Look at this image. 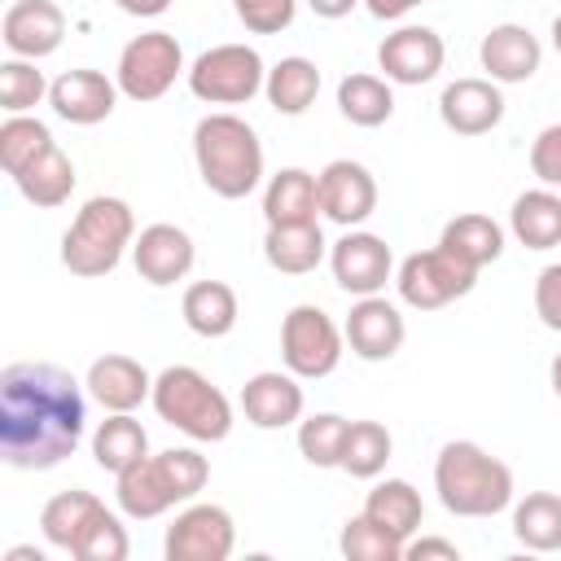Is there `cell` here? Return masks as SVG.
<instances>
[{"instance_id": "obj_1", "label": "cell", "mask_w": 561, "mask_h": 561, "mask_svg": "<svg viewBox=\"0 0 561 561\" xmlns=\"http://www.w3.org/2000/svg\"><path fill=\"white\" fill-rule=\"evenodd\" d=\"M83 425L88 403L66 368L18 359L0 373V460L9 469H57L83 443Z\"/></svg>"}, {"instance_id": "obj_2", "label": "cell", "mask_w": 561, "mask_h": 561, "mask_svg": "<svg viewBox=\"0 0 561 561\" xmlns=\"http://www.w3.org/2000/svg\"><path fill=\"white\" fill-rule=\"evenodd\" d=\"M434 491L451 517H495L513 504V469L473 438H451L434 456Z\"/></svg>"}, {"instance_id": "obj_3", "label": "cell", "mask_w": 561, "mask_h": 561, "mask_svg": "<svg viewBox=\"0 0 561 561\" xmlns=\"http://www.w3.org/2000/svg\"><path fill=\"white\" fill-rule=\"evenodd\" d=\"M193 162L215 197L241 202L263 180V140L237 114H206L193 127Z\"/></svg>"}, {"instance_id": "obj_4", "label": "cell", "mask_w": 561, "mask_h": 561, "mask_svg": "<svg viewBox=\"0 0 561 561\" xmlns=\"http://www.w3.org/2000/svg\"><path fill=\"white\" fill-rule=\"evenodd\" d=\"M206 478H210V465L197 447H167L123 469L114 478V500L131 522H149V517L171 513L175 504L197 500Z\"/></svg>"}, {"instance_id": "obj_5", "label": "cell", "mask_w": 561, "mask_h": 561, "mask_svg": "<svg viewBox=\"0 0 561 561\" xmlns=\"http://www.w3.org/2000/svg\"><path fill=\"white\" fill-rule=\"evenodd\" d=\"M136 241V215L123 197H88L79 206V215L70 219V228L61 232V267L70 276L96 280L110 276L123 254Z\"/></svg>"}, {"instance_id": "obj_6", "label": "cell", "mask_w": 561, "mask_h": 561, "mask_svg": "<svg viewBox=\"0 0 561 561\" xmlns=\"http://www.w3.org/2000/svg\"><path fill=\"white\" fill-rule=\"evenodd\" d=\"M158 421H167L171 430L188 434L193 443H224L232 430V403L228 394L197 373L193 364H171L153 377V394H149Z\"/></svg>"}, {"instance_id": "obj_7", "label": "cell", "mask_w": 561, "mask_h": 561, "mask_svg": "<svg viewBox=\"0 0 561 561\" xmlns=\"http://www.w3.org/2000/svg\"><path fill=\"white\" fill-rule=\"evenodd\" d=\"M267 83V66L250 44H215L188 66V92L206 105H250Z\"/></svg>"}, {"instance_id": "obj_8", "label": "cell", "mask_w": 561, "mask_h": 561, "mask_svg": "<svg viewBox=\"0 0 561 561\" xmlns=\"http://www.w3.org/2000/svg\"><path fill=\"white\" fill-rule=\"evenodd\" d=\"M180 75H188V70H184V48L171 31H145L136 39H127L118 53V66H114L118 92L136 105L167 96Z\"/></svg>"}, {"instance_id": "obj_9", "label": "cell", "mask_w": 561, "mask_h": 561, "mask_svg": "<svg viewBox=\"0 0 561 561\" xmlns=\"http://www.w3.org/2000/svg\"><path fill=\"white\" fill-rule=\"evenodd\" d=\"M342 346L346 333L333 324V316L316 302H298L289 307V316L280 320V359L294 377L302 381H320L342 364Z\"/></svg>"}, {"instance_id": "obj_10", "label": "cell", "mask_w": 561, "mask_h": 561, "mask_svg": "<svg viewBox=\"0 0 561 561\" xmlns=\"http://www.w3.org/2000/svg\"><path fill=\"white\" fill-rule=\"evenodd\" d=\"M478 285V272L465 267L460 259H451L443 245L434 250H416L394 267V289L408 307L416 311H438L456 298H465Z\"/></svg>"}, {"instance_id": "obj_11", "label": "cell", "mask_w": 561, "mask_h": 561, "mask_svg": "<svg viewBox=\"0 0 561 561\" xmlns=\"http://www.w3.org/2000/svg\"><path fill=\"white\" fill-rule=\"evenodd\" d=\"M232 548H237L232 513L219 504H193V500L175 513L162 539L167 561H228Z\"/></svg>"}, {"instance_id": "obj_12", "label": "cell", "mask_w": 561, "mask_h": 561, "mask_svg": "<svg viewBox=\"0 0 561 561\" xmlns=\"http://www.w3.org/2000/svg\"><path fill=\"white\" fill-rule=\"evenodd\" d=\"M329 272L337 280V289L368 298V294H381L386 280H394V254L377 232L346 228V237H337L329 245Z\"/></svg>"}, {"instance_id": "obj_13", "label": "cell", "mask_w": 561, "mask_h": 561, "mask_svg": "<svg viewBox=\"0 0 561 561\" xmlns=\"http://www.w3.org/2000/svg\"><path fill=\"white\" fill-rule=\"evenodd\" d=\"M443 57H447V48L434 26H399L377 44V70L403 88L430 83L443 70Z\"/></svg>"}, {"instance_id": "obj_14", "label": "cell", "mask_w": 561, "mask_h": 561, "mask_svg": "<svg viewBox=\"0 0 561 561\" xmlns=\"http://www.w3.org/2000/svg\"><path fill=\"white\" fill-rule=\"evenodd\" d=\"M316 184H320V215L333 219L337 228H359L377 210V180L355 158H333L316 175Z\"/></svg>"}, {"instance_id": "obj_15", "label": "cell", "mask_w": 561, "mask_h": 561, "mask_svg": "<svg viewBox=\"0 0 561 561\" xmlns=\"http://www.w3.org/2000/svg\"><path fill=\"white\" fill-rule=\"evenodd\" d=\"M0 39L9 48V57H53L66 39V13L53 0H13L0 18Z\"/></svg>"}, {"instance_id": "obj_16", "label": "cell", "mask_w": 561, "mask_h": 561, "mask_svg": "<svg viewBox=\"0 0 561 561\" xmlns=\"http://www.w3.org/2000/svg\"><path fill=\"white\" fill-rule=\"evenodd\" d=\"M342 333H346L351 355H359L368 364H381V359H394L399 355V346L408 337V324H403V316H399V307L390 298L368 294V298H355Z\"/></svg>"}, {"instance_id": "obj_17", "label": "cell", "mask_w": 561, "mask_h": 561, "mask_svg": "<svg viewBox=\"0 0 561 561\" xmlns=\"http://www.w3.org/2000/svg\"><path fill=\"white\" fill-rule=\"evenodd\" d=\"M118 96H123L118 83L105 79L101 70H88V66L66 70V75H57V79L48 83V105H53V114L66 118V123H75V127H96V123H105V118L114 114Z\"/></svg>"}, {"instance_id": "obj_18", "label": "cell", "mask_w": 561, "mask_h": 561, "mask_svg": "<svg viewBox=\"0 0 561 561\" xmlns=\"http://www.w3.org/2000/svg\"><path fill=\"white\" fill-rule=\"evenodd\" d=\"M193 237L175 224H149L136 232L131 241V263H136V276L149 280L153 289H167L175 280H184L193 272Z\"/></svg>"}, {"instance_id": "obj_19", "label": "cell", "mask_w": 561, "mask_h": 561, "mask_svg": "<svg viewBox=\"0 0 561 561\" xmlns=\"http://www.w3.org/2000/svg\"><path fill=\"white\" fill-rule=\"evenodd\" d=\"M438 118L456 136H486L504 118V92L495 79H451L438 96Z\"/></svg>"}, {"instance_id": "obj_20", "label": "cell", "mask_w": 561, "mask_h": 561, "mask_svg": "<svg viewBox=\"0 0 561 561\" xmlns=\"http://www.w3.org/2000/svg\"><path fill=\"white\" fill-rule=\"evenodd\" d=\"M298 381L302 377H294L289 368L285 373H276V368L254 373L241 386V412H245V421L254 430H285V425L302 421L307 399H302V386Z\"/></svg>"}, {"instance_id": "obj_21", "label": "cell", "mask_w": 561, "mask_h": 561, "mask_svg": "<svg viewBox=\"0 0 561 561\" xmlns=\"http://www.w3.org/2000/svg\"><path fill=\"white\" fill-rule=\"evenodd\" d=\"M83 386H88V394H92L105 412H136V408L153 394V377L145 373V364L131 359V355H118V351L92 359Z\"/></svg>"}, {"instance_id": "obj_22", "label": "cell", "mask_w": 561, "mask_h": 561, "mask_svg": "<svg viewBox=\"0 0 561 561\" xmlns=\"http://www.w3.org/2000/svg\"><path fill=\"white\" fill-rule=\"evenodd\" d=\"M478 61H482L486 79H495V83H526L539 70V61H543V44L526 26L500 22V26H491L482 35Z\"/></svg>"}, {"instance_id": "obj_23", "label": "cell", "mask_w": 561, "mask_h": 561, "mask_svg": "<svg viewBox=\"0 0 561 561\" xmlns=\"http://www.w3.org/2000/svg\"><path fill=\"white\" fill-rule=\"evenodd\" d=\"M105 513V504L83 491V486H70V491H57L44 508H39V535L48 548H61L75 557V548L83 543V535L92 530V522Z\"/></svg>"}, {"instance_id": "obj_24", "label": "cell", "mask_w": 561, "mask_h": 561, "mask_svg": "<svg viewBox=\"0 0 561 561\" xmlns=\"http://www.w3.org/2000/svg\"><path fill=\"white\" fill-rule=\"evenodd\" d=\"M263 219L276 224H316L320 219V184L302 167H280L263 188Z\"/></svg>"}, {"instance_id": "obj_25", "label": "cell", "mask_w": 561, "mask_h": 561, "mask_svg": "<svg viewBox=\"0 0 561 561\" xmlns=\"http://www.w3.org/2000/svg\"><path fill=\"white\" fill-rule=\"evenodd\" d=\"M324 254H329V241L320 232V219L316 224H276L263 237V259L280 276H307L324 263Z\"/></svg>"}, {"instance_id": "obj_26", "label": "cell", "mask_w": 561, "mask_h": 561, "mask_svg": "<svg viewBox=\"0 0 561 561\" xmlns=\"http://www.w3.org/2000/svg\"><path fill=\"white\" fill-rule=\"evenodd\" d=\"M180 316L197 337H228L237 329V289L228 280H193L180 298Z\"/></svg>"}, {"instance_id": "obj_27", "label": "cell", "mask_w": 561, "mask_h": 561, "mask_svg": "<svg viewBox=\"0 0 561 561\" xmlns=\"http://www.w3.org/2000/svg\"><path fill=\"white\" fill-rule=\"evenodd\" d=\"M75 162L61 153V145H48L39 158H31L18 175H13V184H18V193L31 202V206H39V210H57V206H66L70 202V193H75Z\"/></svg>"}, {"instance_id": "obj_28", "label": "cell", "mask_w": 561, "mask_h": 561, "mask_svg": "<svg viewBox=\"0 0 561 561\" xmlns=\"http://www.w3.org/2000/svg\"><path fill=\"white\" fill-rule=\"evenodd\" d=\"M508 232L526 250H552V245H561V197L548 184L517 193L513 197V210H508Z\"/></svg>"}, {"instance_id": "obj_29", "label": "cell", "mask_w": 561, "mask_h": 561, "mask_svg": "<svg viewBox=\"0 0 561 561\" xmlns=\"http://www.w3.org/2000/svg\"><path fill=\"white\" fill-rule=\"evenodd\" d=\"M359 513L373 517L381 530H390L394 539L408 543V539L421 530L425 504H421V491H416L408 478H386V482H377V486L368 491V500H364Z\"/></svg>"}, {"instance_id": "obj_30", "label": "cell", "mask_w": 561, "mask_h": 561, "mask_svg": "<svg viewBox=\"0 0 561 561\" xmlns=\"http://www.w3.org/2000/svg\"><path fill=\"white\" fill-rule=\"evenodd\" d=\"M438 245H443L451 259H460L465 267L482 272L486 263H495V259L504 254V228H500L491 215L469 210V215H456V219L443 228Z\"/></svg>"}, {"instance_id": "obj_31", "label": "cell", "mask_w": 561, "mask_h": 561, "mask_svg": "<svg viewBox=\"0 0 561 561\" xmlns=\"http://www.w3.org/2000/svg\"><path fill=\"white\" fill-rule=\"evenodd\" d=\"M149 456V434H145V425L131 416V412H110L101 425H96V434H92V460L105 469V473H123V469H131L136 460H145Z\"/></svg>"}, {"instance_id": "obj_32", "label": "cell", "mask_w": 561, "mask_h": 561, "mask_svg": "<svg viewBox=\"0 0 561 561\" xmlns=\"http://www.w3.org/2000/svg\"><path fill=\"white\" fill-rule=\"evenodd\" d=\"M316 92H320V70L316 61L307 57H280L272 70H267V83H263V96L276 114H307L316 105Z\"/></svg>"}, {"instance_id": "obj_33", "label": "cell", "mask_w": 561, "mask_h": 561, "mask_svg": "<svg viewBox=\"0 0 561 561\" xmlns=\"http://www.w3.org/2000/svg\"><path fill=\"white\" fill-rule=\"evenodd\" d=\"M513 539L530 552H561V495L530 491L513 504Z\"/></svg>"}, {"instance_id": "obj_34", "label": "cell", "mask_w": 561, "mask_h": 561, "mask_svg": "<svg viewBox=\"0 0 561 561\" xmlns=\"http://www.w3.org/2000/svg\"><path fill=\"white\" fill-rule=\"evenodd\" d=\"M337 110L346 123L355 127H381L390 114H394V92H390V79L381 75H346L337 83Z\"/></svg>"}, {"instance_id": "obj_35", "label": "cell", "mask_w": 561, "mask_h": 561, "mask_svg": "<svg viewBox=\"0 0 561 561\" xmlns=\"http://www.w3.org/2000/svg\"><path fill=\"white\" fill-rule=\"evenodd\" d=\"M390 451H394V438H390V430H386L381 421H351L346 447H342V465H337V469L368 482V478H377V473L386 469Z\"/></svg>"}, {"instance_id": "obj_36", "label": "cell", "mask_w": 561, "mask_h": 561, "mask_svg": "<svg viewBox=\"0 0 561 561\" xmlns=\"http://www.w3.org/2000/svg\"><path fill=\"white\" fill-rule=\"evenodd\" d=\"M346 430L351 421L337 412H311L298 421V451L307 465L316 469H337L342 465V447H346Z\"/></svg>"}, {"instance_id": "obj_37", "label": "cell", "mask_w": 561, "mask_h": 561, "mask_svg": "<svg viewBox=\"0 0 561 561\" xmlns=\"http://www.w3.org/2000/svg\"><path fill=\"white\" fill-rule=\"evenodd\" d=\"M48 145H57L53 140V131H48V123H39V118H31V114H9L4 123H0V167L9 171V175H18L31 158H39Z\"/></svg>"}, {"instance_id": "obj_38", "label": "cell", "mask_w": 561, "mask_h": 561, "mask_svg": "<svg viewBox=\"0 0 561 561\" xmlns=\"http://www.w3.org/2000/svg\"><path fill=\"white\" fill-rule=\"evenodd\" d=\"M337 548L346 561H403V539H394L390 530H381L373 517L355 513L342 535H337Z\"/></svg>"}, {"instance_id": "obj_39", "label": "cell", "mask_w": 561, "mask_h": 561, "mask_svg": "<svg viewBox=\"0 0 561 561\" xmlns=\"http://www.w3.org/2000/svg\"><path fill=\"white\" fill-rule=\"evenodd\" d=\"M48 96L44 70H35V61L26 57H9L0 61V110L4 114H26Z\"/></svg>"}, {"instance_id": "obj_40", "label": "cell", "mask_w": 561, "mask_h": 561, "mask_svg": "<svg viewBox=\"0 0 561 561\" xmlns=\"http://www.w3.org/2000/svg\"><path fill=\"white\" fill-rule=\"evenodd\" d=\"M127 552H131V539H127L123 522H118L110 508L92 522V530H88L83 543L75 548L79 561H127Z\"/></svg>"}, {"instance_id": "obj_41", "label": "cell", "mask_w": 561, "mask_h": 561, "mask_svg": "<svg viewBox=\"0 0 561 561\" xmlns=\"http://www.w3.org/2000/svg\"><path fill=\"white\" fill-rule=\"evenodd\" d=\"M232 13L250 35H280L289 31L298 0H232Z\"/></svg>"}, {"instance_id": "obj_42", "label": "cell", "mask_w": 561, "mask_h": 561, "mask_svg": "<svg viewBox=\"0 0 561 561\" xmlns=\"http://www.w3.org/2000/svg\"><path fill=\"white\" fill-rule=\"evenodd\" d=\"M530 171H535L539 184L561 188V123L543 127V131L530 140Z\"/></svg>"}, {"instance_id": "obj_43", "label": "cell", "mask_w": 561, "mask_h": 561, "mask_svg": "<svg viewBox=\"0 0 561 561\" xmlns=\"http://www.w3.org/2000/svg\"><path fill=\"white\" fill-rule=\"evenodd\" d=\"M535 316L543 320V329L561 333V263H548L535 276Z\"/></svg>"}, {"instance_id": "obj_44", "label": "cell", "mask_w": 561, "mask_h": 561, "mask_svg": "<svg viewBox=\"0 0 561 561\" xmlns=\"http://www.w3.org/2000/svg\"><path fill=\"white\" fill-rule=\"evenodd\" d=\"M403 557H408V561H430V557H443V561H460V548H456L451 539L425 535V539H408V543H403Z\"/></svg>"}, {"instance_id": "obj_45", "label": "cell", "mask_w": 561, "mask_h": 561, "mask_svg": "<svg viewBox=\"0 0 561 561\" xmlns=\"http://www.w3.org/2000/svg\"><path fill=\"white\" fill-rule=\"evenodd\" d=\"M416 4H425V0H364V9H368L373 18H381V22H399V18L412 13Z\"/></svg>"}, {"instance_id": "obj_46", "label": "cell", "mask_w": 561, "mask_h": 561, "mask_svg": "<svg viewBox=\"0 0 561 561\" xmlns=\"http://www.w3.org/2000/svg\"><path fill=\"white\" fill-rule=\"evenodd\" d=\"M355 4H359V0H307V9H311L316 18H324V22H337V18H346Z\"/></svg>"}, {"instance_id": "obj_47", "label": "cell", "mask_w": 561, "mask_h": 561, "mask_svg": "<svg viewBox=\"0 0 561 561\" xmlns=\"http://www.w3.org/2000/svg\"><path fill=\"white\" fill-rule=\"evenodd\" d=\"M123 13H131V18H158V13H167L171 9V0H114Z\"/></svg>"}, {"instance_id": "obj_48", "label": "cell", "mask_w": 561, "mask_h": 561, "mask_svg": "<svg viewBox=\"0 0 561 561\" xmlns=\"http://www.w3.org/2000/svg\"><path fill=\"white\" fill-rule=\"evenodd\" d=\"M4 557H9V561H44V552H39V548H26V543H22V548H9Z\"/></svg>"}, {"instance_id": "obj_49", "label": "cell", "mask_w": 561, "mask_h": 561, "mask_svg": "<svg viewBox=\"0 0 561 561\" xmlns=\"http://www.w3.org/2000/svg\"><path fill=\"white\" fill-rule=\"evenodd\" d=\"M548 377H552V390H557V399H561V351H557V359H552Z\"/></svg>"}, {"instance_id": "obj_50", "label": "cell", "mask_w": 561, "mask_h": 561, "mask_svg": "<svg viewBox=\"0 0 561 561\" xmlns=\"http://www.w3.org/2000/svg\"><path fill=\"white\" fill-rule=\"evenodd\" d=\"M552 48H557V53H561V13H557V18H552Z\"/></svg>"}]
</instances>
